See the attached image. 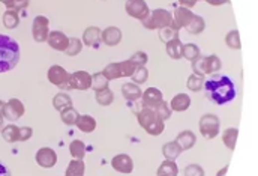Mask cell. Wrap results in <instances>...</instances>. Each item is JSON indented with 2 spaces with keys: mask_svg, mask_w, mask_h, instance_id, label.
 Instances as JSON below:
<instances>
[{
  "mask_svg": "<svg viewBox=\"0 0 258 176\" xmlns=\"http://www.w3.org/2000/svg\"><path fill=\"white\" fill-rule=\"evenodd\" d=\"M20 60V47L15 39L0 33V74L17 66Z\"/></svg>",
  "mask_w": 258,
  "mask_h": 176,
  "instance_id": "obj_2",
  "label": "cell"
},
{
  "mask_svg": "<svg viewBox=\"0 0 258 176\" xmlns=\"http://www.w3.org/2000/svg\"><path fill=\"white\" fill-rule=\"evenodd\" d=\"M102 74L107 77L108 81H111V80H117V78H122V72H120V62L108 63V65L102 69Z\"/></svg>",
  "mask_w": 258,
  "mask_h": 176,
  "instance_id": "obj_32",
  "label": "cell"
},
{
  "mask_svg": "<svg viewBox=\"0 0 258 176\" xmlns=\"http://www.w3.org/2000/svg\"><path fill=\"white\" fill-rule=\"evenodd\" d=\"M20 24V15L18 12L12 11V9H6L5 14H3V26L9 30L12 29H17Z\"/></svg>",
  "mask_w": 258,
  "mask_h": 176,
  "instance_id": "obj_30",
  "label": "cell"
},
{
  "mask_svg": "<svg viewBox=\"0 0 258 176\" xmlns=\"http://www.w3.org/2000/svg\"><path fill=\"white\" fill-rule=\"evenodd\" d=\"M165 51L171 59L179 60V59H182V54H183V42L180 41V38L170 41L165 44Z\"/></svg>",
  "mask_w": 258,
  "mask_h": 176,
  "instance_id": "obj_21",
  "label": "cell"
},
{
  "mask_svg": "<svg viewBox=\"0 0 258 176\" xmlns=\"http://www.w3.org/2000/svg\"><path fill=\"white\" fill-rule=\"evenodd\" d=\"M180 152H182V149L176 142H168L162 146V154H164L165 160H173L174 161L180 155Z\"/></svg>",
  "mask_w": 258,
  "mask_h": 176,
  "instance_id": "obj_28",
  "label": "cell"
},
{
  "mask_svg": "<svg viewBox=\"0 0 258 176\" xmlns=\"http://www.w3.org/2000/svg\"><path fill=\"white\" fill-rule=\"evenodd\" d=\"M137 69V65L132 62V60H123L120 62V72H122V77H131Z\"/></svg>",
  "mask_w": 258,
  "mask_h": 176,
  "instance_id": "obj_46",
  "label": "cell"
},
{
  "mask_svg": "<svg viewBox=\"0 0 258 176\" xmlns=\"http://www.w3.org/2000/svg\"><path fill=\"white\" fill-rule=\"evenodd\" d=\"M35 160H36V163H38L39 167H42V169H51L57 163V154L51 148H41L36 152Z\"/></svg>",
  "mask_w": 258,
  "mask_h": 176,
  "instance_id": "obj_12",
  "label": "cell"
},
{
  "mask_svg": "<svg viewBox=\"0 0 258 176\" xmlns=\"http://www.w3.org/2000/svg\"><path fill=\"white\" fill-rule=\"evenodd\" d=\"M159 38L164 44L170 42V41H173L176 38H179V30L171 24V26H167V27H162L159 29Z\"/></svg>",
  "mask_w": 258,
  "mask_h": 176,
  "instance_id": "obj_35",
  "label": "cell"
},
{
  "mask_svg": "<svg viewBox=\"0 0 258 176\" xmlns=\"http://www.w3.org/2000/svg\"><path fill=\"white\" fill-rule=\"evenodd\" d=\"M198 128H200V134L206 139H215L218 134H219V130H221V121L218 116L215 115H203L200 118V124H198Z\"/></svg>",
  "mask_w": 258,
  "mask_h": 176,
  "instance_id": "obj_4",
  "label": "cell"
},
{
  "mask_svg": "<svg viewBox=\"0 0 258 176\" xmlns=\"http://www.w3.org/2000/svg\"><path fill=\"white\" fill-rule=\"evenodd\" d=\"M206 2H207L209 5H212V6H221V5L228 3L230 0H206Z\"/></svg>",
  "mask_w": 258,
  "mask_h": 176,
  "instance_id": "obj_52",
  "label": "cell"
},
{
  "mask_svg": "<svg viewBox=\"0 0 258 176\" xmlns=\"http://www.w3.org/2000/svg\"><path fill=\"white\" fill-rule=\"evenodd\" d=\"M131 78H132V83H135V84H144L149 80V71H147V68L146 66H137V69L131 75Z\"/></svg>",
  "mask_w": 258,
  "mask_h": 176,
  "instance_id": "obj_41",
  "label": "cell"
},
{
  "mask_svg": "<svg viewBox=\"0 0 258 176\" xmlns=\"http://www.w3.org/2000/svg\"><path fill=\"white\" fill-rule=\"evenodd\" d=\"M198 2H201V0H179V3H180V6H183V8H188V9H191V8H194Z\"/></svg>",
  "mask_w": 258,
  "mask_h": 176,
  "instance_id": "obj_51",
  "label": "cell"
},
{
  "mask_svg": "<svg viewBox=\"0 0 258 176\" xmlns=\"http://www.w3.org/2000/svg\"><path fill=\"white\" fill-rule=\"evenodd\" d=\"M11 2H12V0H0V3H3V5H5L6 8H8V6L11 5Z\"/></svg>",
  "mask_w": 258,
  "mask_h": 176,
  "instance_id": "obj_56",
  "label": "cell"
},
{
  "mask_svg": "<svg viewBox=\"0 0 258 176\" xmlns=\"http://www.w3.org/2000/svg\"><path fill=\"white\" fill-rule=\"evenodd\" d=\"M228 172V166H225V167H222L218 173H216V176H225V173Z\"/></svg>",
  "mask_w": 258,
  "mask_h": 176,
  "instance_id": "obj_54",
  "label": "cell"
},
{
  "mask_svg": "<svg viewBox=\"0 0 258 176\" xmlns=\"http://www.w3.org/2000/svg\"><path fill=\"white\" fill-rule=\"evenodd\" d=\"M141 106L146 107V109H156L162 101H164V97H162V92L158 89V87H149L146 89L141 95Z\"/></svg>",
  "mask_w": 258,
  "mask_h": 176,
  "instance_id": "obj_10",
  "label": "cell"
},
{
  "mask_svg": "<svg viewBox=\"0 0 258 176\" xmlns=\"http://www.w3.org/2000/svg\"><path fill=\"white\" fill-rule=\"evenodd\" d=\"M92 87V74L87 71H75L69 74V89L87 91Z\"/></svg>",
  "mask_w": 258,
  "mask_h": 176,
  "instance_id": "obj_7",
  "label": "cell"
},
{
  "mask_svg": "<svg viewBox=\"0 0 258 176\" xmlns=\"http://www.w3.org/2000/svg\"><path fill=\"white\" fill-rule=\"evenodd\" d=\"M225 44H227V47H230L231 50H240V48H242L240 35H239V30H237V29H233V30H230V32L225 35Z\"/></svg>",
  "mask_w": 258,
  "mask_h": 176,
  "instance_id": "obj_37",
  "label": "cell"
},
{
  "mask_svg": "<svg viewBox=\"0 0 258 176\" xmlns=\"http://www.w3.org/2000/svg\"><path fill=\"white\" fill-rule=\"evenodd\" d=\"M0 176H11V175H9V170H8L2 163H0Z\"/></svg>",
  "mask_w": 258,
  "mask_h": 176,
  "instance_id": "obj_53",
  "label": "cell"
},
{
  "mask_svg": "<svg viewBox=\"0 0 258 176\" xmlns=\"http://www.w3.org/2000/svg\"><path fill=\"white\" fill-rule=\"evenodd\" d=\"M5 101H2V100H0V115H2L3 116V110H5Z\"/></svg>",
  "mask_w": 258,
  "mask_h": 176,
  "instance_id": "obj_55",
  "label": "cell"
},
{
  "mask_svg": "<svg viewBox=\"0 0 258 176\" xmlns=\"http://www.w3.org/2000/svg\"><path fill=\"white\" fill-rule=\"evenodd\" d=\"M18 131H20V128L17 125H12V122H11V125H6L2 128V137L8 143H15V142H18Z\"/></svg>",
  "mask_w": 258,
  "mask_h": 176,
  "instance_id": "obj_34",
  "label": "cell"
},
{
  "mask_svg": "<svg viewBox=\"0 0 258 176\" xmlns=\"http://www.w3.org/2000/svg\"><path fill=\"white\" fill-rule=\"evenodd\" d=\"M77 128L84 133V134H90L96 130V119L89 116V115H80L77 122H75Z\"/></svg>",
  "mask_w": 258,
  "mask_h": 176,
  "instance_id": "obj_20",
  "label": "cell"
},
{
  "mask_svg": "<svg viewBox=\"0 0 258 176\" xmlns=\"http://www.w3.org/2000/svg\"><path fill=\"white\" fill-rule=\"evenodd\" d=\"M29 2L30 0H12L11 5L6 9H12L15 12H20V11H24L29 6Z\"/></svg>",
  "mask_w": 258,
  "mask_h": 176,
  "instance_id": "obj_49",
  "label": "cell"
},
{
  "mask_svg": "<svg viewBox=\"0 0 258 176\" xmlns=\"http://www.w3.org/2000/svg\"><path fill=\"white\" fill-rule=\"evenodd\" d=\"M200 54H201V51H200V48H198L197 44H183V54H182L183 59L192 62V60H195Z\"/></svg>",
  "mask_w": 258,
  "mask_h": 176,
  "instance_id": "obj_38",
  "label": "cell"
},
{
  "mask_svg": "<svg viewBox=\"0 0 258 176\" xmlns=\"http://www.w3.org/2000/svg\"><path fill=\"white\" fill-rule=\"evenodd\" d=\"M101 41L108 47H116L122 42V30L116 26H110L101 32Z\"/></svg>",
  "mask_w": 258,
  "mask_h": 176,
  "instance_id": "obj_15",
  "label": "cell"
},
{
  "mask_svg": "<svg viewBox=\"0 0 258 176\" xmlns=\"http://www.w3.org/2000/svg\"><path fill=\"white\" fill-rule=\"evenodd\" d=\"M48 81L59 89H69V72L60 65H51L47 72Z\"/></svg>",
  "mask_w": 258,
  "mask_h": 176,
  "instance_id": "obj_5",
  "label": "cell"
},
{
  "mask_svg": "<svg viewBox=\"0 0 258 176\" xmlns=\"http://www.w3.org/2000/svg\"><path fill=\"white\" fill-rule=\"evenodd\" d=\"M78 112L74 109V107H69V109H66V110H63V112H60V119H62V122L65 124V125H75V122H77V119H78Z\"/></svg>",
  "mask_w": 258,
  "mask_h": 176,
  "instance_id": "obj_39",
  "label": "cell"
},
{
  "mask_svg": "<svg viewBox=\"0 0 258 176\" xmlns=\"http://www.w3.org/2000/svg\"><path fill=\"white\" fill-rule=\"evenodd\" d=\"M50 35V20L44 15H38L32 23V36L36 42H47Z\"/></svg>",
  "mask_w": 258,
  "mask_h": 176,
  "instance_id": "obj_8",
  "label": "cell"
},
{
  "mask_svg": "<svg viewBox=\"0 0 258 176\" xmlns=\"http://www.w3.org/2000/svg\"><path fill=\"white\" fill-rule=\"evenodd\" d=\"M81 50H83V41L78 38H69V44H68V48L65 50V53L68 56H77L81 53Z\"/></svg>",
  "mask_w": 258,
  "mask_h": 176,
  "instance_id": "obj_42",
  "label": "cell"
},
{
  "mask_svg": "<svg viewBox=\"0 0 258 176\" xmlns=\"http://www.w3.org/2000/svg\"><path fill=\"white\" fill-rule=\"evenodd\" d=\"M3 119H5V118H3L2 115H0V131H2V128H3Z\"/></svg>",
  "mask_w": 258,
  "mask_h": 176,
  "instance_id": "obj_57",
  "label": "cell"
},
{
  "mask_svg": "<svg viewBox=\"0 0 258 176\" xmlns=\"http://www.w3.org/2000/svg\"><path fill=\"white\" fill-rule=\"evenodd\" d=\"M95 100L99 106L102 107H107V106H111L113 101H114V94L110 91V87L105 91H101V92H95Z\"/></svg>",
  "mask_w": 258,
  "mask_h": 176,
  "instance_id": "obj_36",
  "label": "cell"
},
{
  "mask_svg": "<svg viewBox=\"0 0 258 176\" xmlns=\"http://www.w3.org/2000/svg\"><path fill=\"white\" fill-rule=\"evenodd\" d=\"M69 154L75 160H83L86 157V145L81 140H72L69 145Z\"/></svg>",
  "mask_w": 258,
  "mask_h": 176,
  "instance_id": "obj_33",
  "label": "cell"
},
{
  "mask_svg": "<svg viewBox=\"0 0 258 176\" xmlns=\"http://www.w3.org/2000/svg\"><path fill=\"white\" fill-rule=\"evenodd\" d=\"M155 113L158 115V118L161 119V121H168L170 118H171V113H173V112H171V109H170V106L165 103V101H162L156 109H155Z\"/></svg>",
  "mask_w": 258,
  "mask_h": 176,
  "instance_id": "obj_44",
  "label": "cell"
},
{
  "mask_svg": "<svg viewBox=\"0 0 258 176\" xmlns=\"http://www.w3.org/2000/svg\"><path fill=\"white\" fill-rule=\"evenodd\" d=\"M141 24L144 26V29H149V30L162 29V27L173 24V14L167 9L158 8V9L150 11V14L141 21Z\"/></svg>",
  "mask_w": 258,
  "mask_h": 176,
  "instance_id": "obj_3",
  "label": "cell"
},
{
  "mask_svg": "<svg viewBox=\"0 0 258 176\" xmlns=\"http://www.w3.org/2000/svg\"><path fill=\"white\" fill-rule=\"evenodd\" d=\"M86 173V164L83 160H72L65 172V176H84Z\"/></svg>",
  "mask_w": 258,
  "mask_h": 176,
  "instance_id": "obj_25",
  "label": "cell"
},
{
  "mask_svg": "<svg viewBox=\"0 0 258 176\" xmlns=\"http://www.w3.org/2000/svg\"><path fill=\"white\" fill-rule=\"evenodd\" d=\"M203 87L206 91L207 98L216 106L228 104L236 98V86L233 80L219 72L207 75Z\"/></svg>",
  "mask_w": 258,
  "mask_h": 176,
  "instance_id": "obj_1",
  "label": "cell"
},
{
  "mask_svg": "<svg viewBox=\"0 0 258 176\" xmlns=\"http://www.w3.org/2000/svg\"><path fill=\"white\" fill-rule=\"evenodd\" d=\"M156 119H159V118H158V115L155 113L153 109H146V107H143V109L137 113V121H138V124H140L141 128H147V127H149L150 124H153Z\"/></svg>",
  "mask_w": 258,
  "mask_h": 176,
  "instance_id": "obj_22",
  "label": "cell"
},
{
  "mask_svg": "<svg viewBox=\"0 0 258 176\" xmlns=\"http://www.w3.org/2000/svg\"><path fill=\"white\" fill-rule=\"evenodd\" d=\"M125 11L129 17L140 20V21H143L150 14V9H149V5L146 0H126Z\"/></svg>",
  "mask_w": 258,
  "mask_h": 176,
  "instance_id": "obj_6",
  "label": "cell"
},
{
  "mask_svg": "<svg viewBox=\"0 0 258 176\" xmlns=\"http://www.w3.org/2000/svg\"><path fill=\"white\" fill-rule=\"evenodd\" d=\"M177 175H179V167L173 160L162 161V164L158 167L156 172V176H177Z\"/></svg>",
  "mask_w": 258,
  "mask_h": 176,
  "instance_id": "obj_23",
  "label": "cell"
},
{
  "mask_svg": "<svg viewBox=\"0 0 258 176\" xmlns=\"http://www.w3.org/2000/svg\"><path fill=\"white\" fill-rule=\"evenodd\" d=\"M203 84H204V77H200V75H195V74H191L188 77V81H186V86L188 89L192 91V92H200L203 89Z\"/></svg>",
  "mask_w": 258,
  "mask_h": 176,
  "instance_id": "obj_40",
  "label": "cell"
},
{
  "mask_svg": "<svg viewBox=\"0 0 258 176\" xmlns=\"http://www.w3.org/2000/svg\"><path fill=\"white\" fill-rule=\"evenodd\" d=\"M204 29H206V21H204L203 17H200V15H197V14H195V17L192 18V21H191V23L188 24V27H186V30H188L191 35H200V33L204 32Z\"/></svg>",
  "mask_w": 258,
  "mask_h": 176,
  "instance_id": "obj_31",
  "label": "cell"
},
{
  "mask_svg": "<svg viewBox=\"0 0 258 176\" xmlns=\"http://www.w3.org/2000/svg\"><path fill=\"white\" fill-rule=\"evenodd\" d=\"M122 95L126 101H138L143 95V91H141L140 84L129 81L122 86Z\"/></svg>",
  "mask_w": 258,
  "mask_h": 176,
  "instance_id": "obj_18",
  "label": "cell"
},
{
  "mask_svg": "<svg viewBox=\"0 0 258 176\" xmlns=\"http://www.w3.org/2000/svg\"><path fill=\"white\" fill-rule=\"evenodd\" d=\"M192 65V74L200 75V77H207V56H198L195 60L191 62Z\"/></svg>",
  "mask_w": 258,
  "mask_h": 176,
  "instance_id": "obj_29",
  "label": "cell"
},
{
  "mask_svg": "<svg viewBox=\"0 0 258 176\" xmlns=\"http://www.w3.org/2000/svg\"><path fill=\"white\" fill-rule=\"evenodd\" d=\"M129 60H132L137 66H146L147 60H149V56H147V53H144V51H135V53L129 57Z\"/></svg>",
  "mask_w": 258,
  "mask_h": 176,
  "instance_id": "obj_48",
  "label": "cell"
},
{
  "mask_svg": "<svg viewBox=\"0 0 258 176\" xmlns=\"http://www.w3.org/2000/svg\"><path fill=\"white\" fill-rule=\"evenodd\" d=\"M33 136V130L30 127H21L18 131V142H27Z\"/></svg>",
  "mask_w": 258,
  "mask_h": 176,
  "instance_id": "obj_50",
  "label": "cell"
},
{
  "mask_svg": "<svg viewBox=\"0 0 258 176\" xmlns=\"http://www.w3.org/2000/svg\"><path fill=\"white\" fill-rule=\"evenodd\" d=\"M221 68H222V62H221V59L216 54L207 56V75L215 74V72H219Z\"/></svg>",
  "mask_w": 258,
  "mask_h": 176,
  "instance_id": "obj_43",
  "label": "cell"
},
{
  "mask_svg": "<svg viewBox=\"0 0 258 176\" xmlns=\"http://www.w3.org/2000/svg\"><path fill=\"white\" fill-rule=\"evenodd\" d=\"M111 167L119 172V173H125V175H129L132 173L134 170V161L129 155L126 154H119L116 157H113L111 160Z\"/></svg>",
  "mask_w": 258,
  "mask_h": 176,
  "instance_id": "obj_13",
  "label": "cell"
},
{
  "mask_svg": "<svg viewBox=\"0 0 258 176\" xmlns=\"http://www.w3.org/2000/svg\"><path fill=\"white\" fill-rule=\"evenodd\" d=\"M83 44L87 47H98L101 41V29L96 26H90L83 32Z\"/></svg>",
  "mask_w": 258,
  "mask_h": 176,
  "instance_id": "obj_16",
  "label": "cell"
},
{
  "mask_svg": "<svg viewBox=\"0 0 258 176\" xmlns=\"http://www.w3.org/2000/svg\"><path fill=\"white\" fill-rule=\"evenodd\" d=\"M174 142L180 146V149H182V152H183V151L192 149V146L197 143V136H195L192 131L185 130V131H182V133L177 134V137H176Z\"/></svg>",
  "mask_w": 258,
  "mask_h": 176,
  "instance_id": "obj_19",
  "label": "cell"
},
{
  "mask_svg": "<svg viewBox=\"0 0 258 176\" xmlns=\"http://www.w3.org/2000/svg\"><path fill=\"white\" fill-rule=\"evenodd\" d=\"M53 107L57 112H63L69 107H72V98L65 94V92H59L54 98H53Z\"/></svg>",
  "mask_w": 258,
  "mask_h": 176,
  "instance_id": "obj_24",
  "label": "cell"
},
{
  "mask_svg": "<svg viewBox=\"0 0 258 176\" xmlns=\"http://www.w3.org/2000/svg\"><path fill=\"white\" fill-rule=\"evenodd\" d=\"M144 130H146V133L150 134V136H159V134H162L164 130H165V122L161 121V119H156L153 124H150V125H149L147 128H144Z\"/></svg>",
  "mask_w": 258,
  "mask_h": 176,
  "instance_id": "obj_45",
  "label": "cell"
},
{
  "mask_svg": "<svg viewBox=\"0 0 258 176\" xmlns=\"http://www.w3.org/2000/svg\"><path fill=\"white\" fill-rule=\"evenodd\" d=\"M24 113H26L24 104H23L18 98H11L9 101H6L5 110H3V118H5V119H8L9 122H15V121H18Z\"/></svg>",
  "mask_w": 258,
  "mask_h": 176,
  "instance_id": "obj_9",
  "label": "cell"
},
{
  "mask_svg": "<svg viewBox=\"0 0 258 176\" xmlns=\"http://www.w3.org/2000/svg\"><path fill=\"white\" fill-rule=\"evenodd\" d=\"M195 17V14L183 6H177L173 12V26L180 30V29H186L188 24L192 21V18Z\"/></svg>",
  "mask_w": 258,
  "mask_h": 176,
  "instance_id": "obj_11",
  "label": "cell"
},
{
  "mask_svg": "<svg viewBox=\"0 0 258 176\" xmlns=\"http://www.w3.org/2000/svg\"><path fill=\"white\" fill-rule=\"evenodd\" d=\"M191 107V97L188 94H177L173 100L170 101V109L171 112H186Z\"/></svg>",
  "mask_w": 258,
  "mask_h": 176,
  "instance_id": "obj_17",
  "label": "cell"
},
{
  "mask_svg": "<svg viewBox=\"0 0 258 176\" xmlns=\"http://www.w3.org/2000/svg\"><path fill=\"white\" fill-rule=\"evenodd\" d=\"M183 175L185 176H204L206 173H204V169L201 166H198V164H189V166L185 167Z\"/></svg>",
  "mask_w": 258,
  "mask_h": 176,
  "instance_id": "obj_47",
  "label": "cell"
},
{
  "mask_svg": "<svg viewBox=\"0 0 258 176\" xmlns=\"http://www.w3.org/2000/svg\"><path fill=\"white\" fill-rule=\"evenodd\" d=\"M237 137H239V130H237V128H227V130L222 133V143L225 145L227 149L234 151Z\"/></svg>",
  "mask_w": 258,
  "mask_h": 176,
  "instance_id": "obj_27",
  "label": "cell"
},
{
  "mask_svg": "<svg viewBox=\"0 0 258 176\" xmlns=\"http://www.w3.org/2000/svg\"><path fill=\"white\" fill-rule=\"evenodd\" d=\"M47 42H48V45L53 50H56V51H65L68 48L69 38L63 32H60V30H53V32H50V35L47 38Z\"/></svg>",
  "mask_w": 258,
  "mask_h": 176,
  "instance_id": "obj_14",
  "label": "cell"
},
{
  "mask_svg": "<svg viewBox=\"0 0 258 176\" xmlns=\"http://www.w3.org/2000/svg\"><path fill=\"white\" fill-rule=\"evenodd\" d=\"M110 84V81L107 80V77L102 74V71L101 72H95L93 75H92V87L90 89H93L95 92H101V91H105V89H108V86Z\"/></svg>",
  "mask_w": 258,
  "mask_h": 176,
  "instance_id": "obj_26",
  "label": "cell"
}]
</instances>
